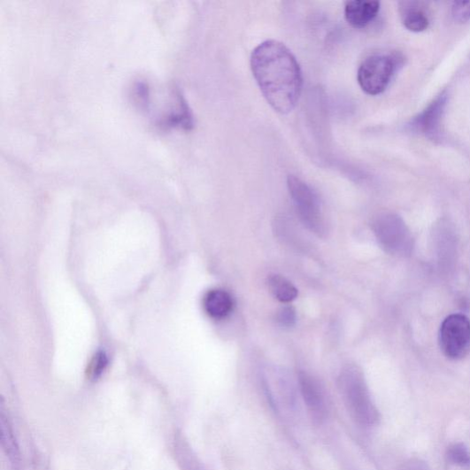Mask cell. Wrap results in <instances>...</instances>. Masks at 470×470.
<instances>
[{
  "mask_svg": "<svg viewBox=\"0 0 470 470\" xmlns=\"http://www.w3.org/2000/svg\"><path fill=\"white\" fill-rule=\"evenodd\" d=\"M206 312L213 319L220 320L227 317L233 310L232 297L224 289H212L204 301Z\"/></svg>",
  "mask_w": 470,
  "mask_h": 470,
  "instance_id": "cell-11",
  "label": "cell"
},
{
  "mask_svg": "<svg viewBox=\"0 0 470 470\" xmlns=\"http://www.w3.org/2000/svg\"><path fill=\"white\" fill-rule=\"evenodd\" d=\"M381 9L378 2H367V0H352L345 4L344 17L351 27L362 29L373 22Z\"/></svg>",
  "mask_w": 470,
  "mask_h": 470,
  "instance_id": "cell-9",
  "label": "cell"
},
{
  "mask_svg": "<svg viewBox=\"0 0 470 470\" xmlns=\"http://www.w3.org/2000/svg\"><path fill=\"white\" fill-rule=\"evenodd\" d=\"M339 388L351 417L360 425L375 424L378 412L371 402L363 374L358 367L349 366L343 369L339 377Z\"/></svg>",
  "mask_w": 470,
  "mask_h": 470,
  "instance_id": "cell-2",
  "label": "cell"
},
{
  "mask_svg": "<svg viewBox=\"0 0 470 470\" xmlns=\"http://www.w3.org/2000/svg\"><path fill=\"white\" fill-rule=\"evenodd\" d=\"M288 188L303 224L316 235L324 236L327 228L315 192L304 181L295 176L288 178Z\"/></svg>",
  "mask_w": 470,
  "mask_h": 470,
  "instance_id": "cell-3",
  "label": "cell"
},
{
  "mask_svg": "<svg viewBox=\"0 0 470 470\" xmlns=\"http://www.w3.org/2000/svg\"><path fill=\"white\" fill-rule=\"evenodd\" d=\"M440 348L451 359L464 358L470 348V320L464 314L445 318L439 332Z\"/></svg>",
  "mask_w": 470,
  "mask_h": 470,
  "instance_id": "cell-6",
  "label": "cell"
},
{
  "mask_svg": "<svg viewBox=\"0 0 470 470\" xmlns=\"http://www.w3.org/2000/svg\"><path fill=\"white\" fill-rule=\"evenodd\" d=\"M445 104H447V95L442 94L423 113L413 119L412 125L413 129L430 139H437Z\"/></svg>",
  "mask_w": 470,
  "mask_h": 470,
  "instance_id": "cell-8",
  "label": "cell"
},
{
  "mask_svg": "<svg viewBox=\"0 0 470 470\" xmlns=\"http://www.w3.org/2000/svg\"><path fill=\"white\" fill-rule=\"evenodd\" d=\"M448 457L451 463L460 466H470V453L463 443L451 445L448 451Z\"/></svg>",
  "mask_w": 470,
  "mask_h": 470,
  "instance_id": "cell-13",
  "label": "cell"
},
{
  "mask_svg": "<svg viewBox=\"0 0 470 470\" xmlns=\"http://www.w3.org/2000/svg\"><path fill=\"white\" fill-rule=\"evenodd\" d=\"M296 311L292 306L282 307L277 314L279 324L284 327H292L296 324Z\"/></svg>",
  "mask_w": 470,
  "mask_h": 470,
  "instance_id": "cell-16",
  "label": "cell"
},
{
  "mask_svg": "<svg viewBox=\"0 0 470 470\" xmlns=\"http://www.w3.org/2000/svg\"><path fill=\"white\" fill-rule=\"evenodd\" d=\"M267 286L275 298L283 304H289L298 297V289L281 275H270L267 278Z\"/></svg>",
  "mask_w": 470,
  "mask_h": 470,
  "instance_id": "cell-12",
  "label": "cell"
},
{
  "mask_svg": "<svg viewBox=\"0 0 470 470\" xmlns=\"http://www.w3.org/2000/svg\"><path fill=\"white\" fill-rule=\"evenodd\" d=\"M452 15L454 19L459 23H466L470 20V2L454 3Z\"/></svg>",
  "mask_w": 470,
  "mask_h": 470,
  "instance_id": "cell-15",
  "label": "cell"
},
{
  "mask_svg": "<svg viewBox=\"0 0 470 470\" xmlns=\"http://www.w3.org/2000/svg\"><path fill=\"white\" fill-rule=\"evenodd\" d=\"M373 229L380 245L386 252L394 255H405L411 252L412 236L399 216L390 213L381 214L375 219Z\"/></svg>",
  "mask_w": 470,
  "mask_h": 470,
  "instance_id": "cell-5",
  "label": "cell"
},
{
  "mask_svg": "<svg viewBox=\"0 0 470 470\" xmlns=\"http://www.w3.org/2000/svg\"><path fill=\"white\" fill-rule=\"evenodd\" d=\"M2 432H3V442L6 443L7 450L9 454L16 455V449L14 447L15 441L12 438V434L8 427H5L4 420H2Z\"/></svg>",
  "mask_w": 470,
  "mask_h": 470,
  "instance_id": "cell-17",
  "label": "cell"
},
{
  "mask_svg": "<svg viewBox=\"0 0 470 470\" xmlns=\"http://www.w3.org/2000/svg\"><path fill=\"white\" fill-rule=\"evenodd\" d=\"M108 366V358L103 351L96 353L89 367V374L92 379L100 377Z\"/></svg>",
  "mask_w": 470,
  "mask_h": 470,
  "instance_id": "cell-14",
  "label": "cell"
},
{
  "mask_svg": "<svg viewBox=\"0 0 470 470\" xmlns=\"http://www.w3.org/2000/svg\"><path fill=\"white\" fill-rule=\"evenodd\" d=\"M251 68L270 106L281 114L293 111L301 96L303 73L289 49L275 40L260 43L252 53Z\"/></svg>",
  "mask_w": 470,
  "mask_h": 470,
  "instance_id": "cell-1",
  "label": "cell"
},
{
  "mask_svg": "<svg viewBox=\"0 0 470 470\" xmlns=\"http://www.w3.org/2000/svg\"><path fill=\"white\" fill-rule=\"evenodd\" d=\"M397 65V60L392 56L368 57L358 68V81L360 88L371 96L381 94L390 83Z\"/></svg>",
  "mask_w": 470,
  "mask_h": 470,
  "instance_id": "cell-4",
  "label": "cell"
},
{
  "mask_svg": "<svg viewBox=\"0 0 470 470\" xmlns=\"http://www.w3.org/2000/svg\"><path fill=\"white\" fill-rule=\"evenodd\" d=\"M299 385L304 401L312 418L320 423L327 413L326 393L323 386L311 374L301 371Z\"/></svg>",
  "mask_w": 470,
  "mask_h": 470,
  "instance_id": "cell-7",
  "label": "cell"
},
{
  "mask_svg": "<svg viewBox=\"0 0 470 470\" xmlns=\"http://www.w3.org/2000/svg\"><path fill=\"white\" fill-rule=\"evenodd\" d=\"M400 14L404 26L411 32L422 33L429 27V17L422 4L414 2L401 3Z\"/></svg>",
  "mask_w": 470,
  "mask_h": 470,
  "instance_id": "cell-10",
  "label": "cell"
}]
</instances>
